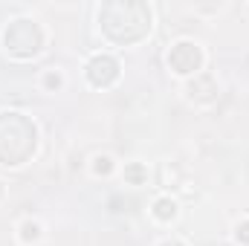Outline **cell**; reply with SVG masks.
<instances>
[{"label": "cell", "instance_id": "cell-7", "mask_svg": "<svg viewBox=\"0 0 249 246\" xmlns=\"http://www.w3.org/2000/svg\"><path fill=\"white\" fill-rule=\"evenodd\" d=\"M154 214H157V220H174L177 217V203L171 197H160L154 203Z\"/></svg>", "mask_w": 249, "mask_h": 246}, {"label": "cell", "instance_id": "cell-1", "mask_svg": "<svg viewBox=\"0 0 249 246\" xmlns=\"http://www.w3.org/2000/svg\"><path fill=\"white\" fill-rule=\"evenodd\" d=\"M99 23L110 41L133 44L151 32V9L142 0H110V3H102Z\"/></svg>", "mask_w": 249, "mask_h": 246}, {"label": "cell", "instance_id": "cell-3", "mask_svg": "<svg viewBox=\"0 0 249 246\" xmlns=\"http://www.w3.org/2000/svg\"><path fill=\"white\" fill-rule=\"evenodd\" d=\"M3 44L15 58H35L44 50V29L32 18H18L6 26Z\"/></svg>", "mask_w": 249, "mask_h": 246}, {"label": "cell", "instance_id": "cell-5", "mask_svg": "<svg viewBox=\"0 0 249 246\" xmlns=\"http://www.w3.org/2000/svg\"><path fill=\"white\" fill-rule=\"evenodd\" d=\"M87 78L93 87H110L119 78V61L113 55H93L87 64Z\"/></svg>", "mask_w": 249, "mask_h": 246}, {"label": "cell", "instance_id": "cell-2", "mask_svg": "<svg viewBox=\"0 0 249 246\" xmlns=\"http://www.w3.org/2000/svg\"><path fill=\"white\" fill-rule=\"evenodd\" d=\"M38 148V127L23 113H0V165H23Z\"/></svg>", "mask_w": 249, "mask_h": 246}, {"label": "cell", "instance_id": "cell-10", "mask_svg": "<svg viewBox=\"0 0 249 246\" xmlns=\"http://www.w3.org/2000/svg\"><path fill=\"white\" fill-rule=\"evenodd\" d=\"M93 171H96L99 177H107V174L113 171V159H110V157H96V159H93Z\"/></svg>", "mask_w": 249, "mask_h": 246}, {"label": "cell", "instance_id": "cell-9", "mask_svg": "<svg viewBox=\"0 0 249 246\" xmlns=\"http://www.w3.org/2000/svg\"><path fill=\"white\" fill-rule=\"evenodd\" d=\"M38 238H41V226H38L35 220H26V223L20 226V241H23V244H35Z\"/></svg>", "mask_w": 249, "mask_h": 246}, {"label": "cell", "instance_id": "cell-12", "mask_svg": "<svg viewBox=\"0 0 249 246\" xmlns=\"http://www.w3.org/2000/svg\"><path fill=\"white\" fill-rule=\"evenodd\" d=\"M44 84H47L50 90H58V87H61V75H58V72H47V78H44Z\"/></svg>", "mask_w": 249, "mask_h": 246}, {"label": "cell", "instance_id": "cell-6", "mask_svg": "<svg viewBox=\"0 0 249 246\" xmlns=\"http://www.w3.org/2000/svg\"><path fill=\"white\" fill-rule=\"evenodd\" d=\"M188 93H191V99H197V102H209V99H214V93H217L214 78H212V75H197V78L191 81Z\"/></svg>", "mask_w": 249, "mask_h": 246}, {"label": "cell", "instance_id": "cell-11", "mask_svg": "<svg viewBox=\"0 0 249 246\" xmlns=\"http://www.w3.org/2000/svg\"><path fill=\"white\" fill-rule=\"evenodd\" d=\"M235 238H238V244H249V220H241V223H238Z\"/></svg>", "mask_w": 249, "mask_h": 246}, {"label": "cell", "instance_id": "cell-4", "mask_svg": "<svg viewBox=\"0 0 249 246\" xmlns=\"http://www.w3.org/2000/svg\"><path fill=\"white\" fill-rule=\"evenodd\" d=\"M203 64V50L194 44V41H177L171 50H168V67L177 72V75H197Z\"/></svg>", "mask_w": 249, "mask_h": 246}, {"label": "cell", "instance_id": "cell-8", "mask_svg": "<svg viewBox=\"0 0 249 246\" xmlns=\"http://www.w3.org/2000/svg\"><path fill=\"white\" fill-rule=\"evenodd\" d=\"M145 180H148V168H145L142 162H130V165H124V183L142 185Z\"/></svg>", "mask_w": 249, "mask_h": 246}, {"label": "cell", "instance_id": "cell-13", "mask_svg": "<svg viewBox=\"0 0 249 246\" xmlns=\"http://www.w3.org/2000/svg\"><path fill=\"white\" fill-rule=\"evenodd\" d=\"M160 246H183L180 241H165V244H160Z\"/></svg>", "mask_w": 249, "mask_h": 246}]
</instances>
